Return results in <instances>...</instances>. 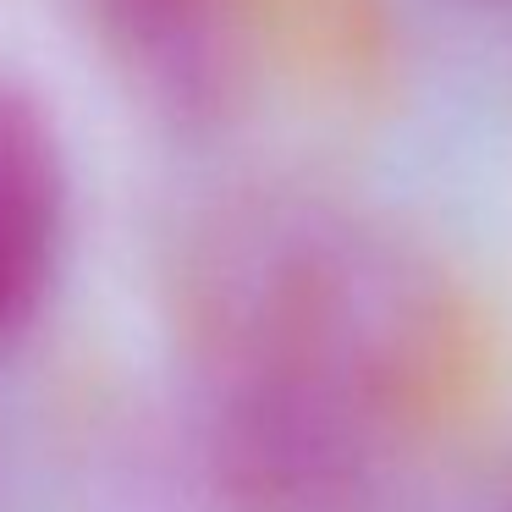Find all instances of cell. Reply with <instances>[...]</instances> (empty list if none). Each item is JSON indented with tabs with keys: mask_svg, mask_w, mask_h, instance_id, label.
<instances>
[{
	"mask_svg": "<svg viewBox=\"0 0 512 512\" xmlns=\"http://www.w3.org/2000/svg\"><path fill=\"white\" fill-rule=\"evenodd\" d=\"M72 182L50 116L0 83V347H17L56 298L67 265Z\"/></svg>",
	"mask_w": 512,
	"mask_h": 512,
	"instance_id": "cell-3",
	"label": "cell"
},
{
	"mask_svg": "<svg viewBox=\"0 0 512 512\" xmlns=\"http://www.w3.org/2000/svg\"><path fill=\"white\" fill-rule=\"evenodd\" d=\"M100 50L127 89L177 127L232 116L248 72V28L237 0H89Z\"/></svg>",
	"mask_w": 512,
	"mask_h": 512,
	"instance_id": "cell-2",
	"label": "cell"
},
{
	"mask_svg": "<svg viewBox=\"0 0 512 512\" xmlns=\"http://www.w3.org/2000/svg\"><path fill=\"white\" fill-rule=\"evenodd\" d=\"M177 314L204 402L325 408L397 430L435 303L375 221L314 193H248L193 226Z\"/></svg>",
	"mask_w": 512,
	"mask_h": 512,
	"instance_id": "cell-1",
	"label": "cell"
}]
</instances>
